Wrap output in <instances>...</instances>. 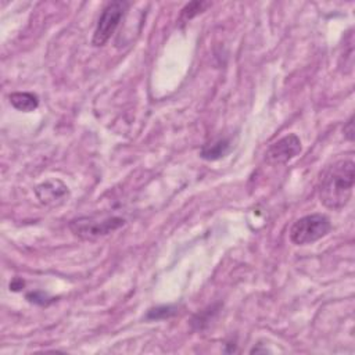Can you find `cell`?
Returning <instances> with one entry per match:
<instances>
[{"mask_svg": "<svg viewBox=\"0 0 355 355\" xmlns=\"http://www.w3.org/2000/svg\"><path fill=\"white\" fill-rule=\"evenodd\" d=\"M232 149L229 139H218L212 144L204 145L200 150V157L207 161H217L224 159Z\"/></svg>", "mask_w": 355, "mask_h": 355, "instance_id": "7", "label": "cell"}, {"mask_svg": "<svg viewBox=\"0 0 355 355\" xmlns=\"http://www.w3.org/2000/svg\"><path fill=\"white\" fill-rule=\"evenodd\" d=\"M10 104L23 113L35 111L39 106V98L31 92H14L9 96Z\"/></svg>", "mask_w": 355, "mask_h": 355, "instance_id": "8", "label": "cell"}, {"mask_svg": "<svg viewBox=\"0 0 355 355\" xmlns=\"http://www.w3.org/2000/svg\"><path fill=\"white\" fill-rule=\"evenodd\" d=\"M303 150L301 140L296 133L276 140L265 152V161L271 165H283L296 159Z\"/></svg>", "mask_w": 355, "mask_h": 355, "instance_id": "5", "label": "cell"}, {"mask_svg": "<svg viewBox=\"0 0 355 355\" xmlns=\"http://www.w3.org/2000/svg\"><path fill=\"white\" fill-rule=\"evenodd\" d=\"M24 286H25L24 280H21V279H14V280L10 283V290L19 292V290H21Z\"/></svg>", "mask_w": 355, "mask_h": 355, "instance_id": "12", "label": "cell"}, {"mask_svg": "<svg viewBox=\"0 0 355 355\" xmlns=\"http://www.w3.org/2000/svg\"><path fill=\"white\" fill-rule=\"evenodd\" d=\"M129 6V2H125V0H114V2L106 5L93 34L92 45L95 47H103L111 39L124 20Z\"/></svg>", "mask_w": 355, "mask_h": 355, "instance_id": "4", "label": "cell"}, {"mask_svg": "<svg viewBox=\"0 0 355 355\" xmlns=\"http://www.w3.org/2000/svg\"><path fill=\"white\" fill-rule=\"evenodd\" d=\"M355 182V163L351 159L339 160L322 175L318 196L329 209H343L352 197Z\"/></svg>", "mask_w": 355, "mask_h": 355, "instance_id": "1", "label": "cell"}, {"mask_svg": "<svg viewBox=\"0 0 355 355\" xmlns=\"http://www.w3.org/2000/svg\"><path fill=\"white\" fill-rule=\"evenodd\" d=\"M344 136L350 141L354 140V115H351L348 118V121L345 122V125H344Z\"/></svg>", "mask_w": 355, "mask_h": 355, "instance_id": "11", "label": "cell"}, {"mask_svg": "<svg viewBox=\"0 0 355 355\" xmlns=\"http://www.w3.org/2000/svg\"><path fill=\"white\" fill-rule=\"evenodd\" d=\"M211 3L208 2H192L189 5H186L179 16V23L181 24H186L190 20H193L196 16H198L200 13H203L207 8H209Z\"/></svg>", "mask_w": 355, "mask_h": 355, "instance_id": "9", "label": "cell"}, {"mask_svg": "<svg viewBox=\"0 0 355 355\" xmlns=\"http://www.w3.org/2000/svg\"><path fill=\"white\" fill-rule=\"evenodd\" d=\"M332 231L329 217L323 214H311L297 220L290 229V240L296 246L312 244L325 238Z\"/></svg>", "mask_w": 355, "mask_h": 355, "instance_id": "3", "label": "cell"}, {"mask_svg": "<svg viewBox=\"0 0 355 355\" xmlns=\"http://www.w3.org/2000/svg\"><path fill=\"white\" fill-rule=\"evenodd\" d=\"M35 193H36V197L39 198V201L45 205L61 204L69 196L68 187L58 179L41 183L39 186H36Z\"/></svg>", "mask_w": 355, "mask_h": 355, "instance_id": "6", "label": "cell"}, {"mask_svg": "<svg viewBox=\"0 0 355 355\" xmlns=\"http://www.w3.org/2000/svg\"><path fill=\"white\" fill-rule=\"evenodd\" d=\"M124 225L125 220L121 217H81L69 222V231L82 240L93 242L108 236Z\"/></svg>", "mask_w": 355, "mask_h": 355, "instance_id": "2", "label": "cell"}, {"mask_svg": "<svg viewBox=\"0 0 355 355\" xmlns=\"http://www.w3.org/2000/svg\"><path fill=\"white\" fill-rule=\"evenodd\" d=\"M176 314V308L175 307H159L154 310H150L148 314V319H164V318H170L172 315Z\"/></svg>", "mask_w": 355, "mask_h": 355, "instance_id": "10", "label": "cell"}]
</instances>
